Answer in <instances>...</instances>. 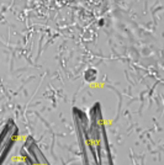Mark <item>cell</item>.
<instances>
[{"instance_id":"1","label":"cell","mask_w":164,"mask_h":165,"mask_svg":"<svg viewBox=\"0 0 164 165\" xmlns=\"http://www.w3.org/2000/svg\"><path fill=\"white\" fill-rule=\"evenodd\" d=\"M11 160L12 161H19V160H23V158L22 156H19V155H15V156L11 158Z\"/></svg>"},{"instance_id":"2","label":"cell","mask_w":164,"mask_h":165,"mask_svg":"<svg viewBox=\"0 0 164 165\" xmlns=\"http://www.w3.org/2000/svg\"><path fill=\"white\" fill-rule=\"evenodd\" d=\"M90 86H91V88H103L104 84H96V83L93 84V83H90Z\"/></svg>"},{"instance_id":"4","label":"cell","mask_w":164,"mask_h":165,"mask_svg":"<svg viewBox=\"0 0 164 165\" xmlns=\"http://www.w3.org/2000/svg\"><path fill=\"white\" fill-rule=\"evenodd\" d=\"M19 139L20 141H25L26 139V136H21V137H19Z\"/></svg>"},{"instance_id":"3","label":"cell","mask_w":164,"mask_h":165,"mask_svg":"<svg viewBox=\"0 0 164 165\" xmlns=\"http://www.w3.org/2000/svg\"><path fill=\"white\" fill-rule=\"evenodd\" d=\"M112 120H104V124H111Z\"/></svg>"},{"instance_id":"5","label":"cell","mask_w":164,"mask_h":165,"mask_svg":"<svg viewBox=\"0 0 164 165\" xmlns=\"http://www.w3.org/2000/svg\"><path fill=\"white\" fill-rule=\"evenodd\" d=\"M31 165H41L40 163H31Z\"/></svg>"}]
</instances>
